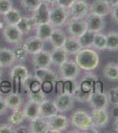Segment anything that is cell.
Returning <instances> with one entry per match:
<instances>
[{"mask_svg": "<svg viewBox=\"0 0 118 133\" xmlns=\"http://www.w3.org/2000/svg\"><path fill=\"white\" fill-rule=\"evenodd\" d=\"M29 131L32 133H48L49 126L47 119L42 116H38L35 119L30 121Z\"/></svg>", "mask_w": 118, "mask_h": 133, "instance_id": "cell-22", "label": "cell"}, {"mask_svg": "<svg viewBox=\"0 0 118 133\" xmlns=\"http://www.w3.org/2000/svg\"><path fill=\"white\" fill-rule=\"evenodd\" d=\"M107 50L116 51H118V33L109 32L107 35Z\"/></svg>", "mask_w": 118, "mask_h": 133, "instance_id": "cell-36", "label": "cell"}, {"mask_svg": "<svg viewBox=\"0 0 118 133\" xmlns=\"http://www.w3.org/2000/svg\"><path fill=\"white\" fill-rule=\"evenodd\" d=\"M35 76L41 83L49 82L56 85V83L58 80V76L57 73L49 68H35Z\"/></svg>", "mask_w": 118, "mask_h": 133, "instance_id": "cell-13", "label": "cell"}, {"mask_svg": "<svg viewBox=\"0 0 118 133\" xmlns=\"http://www.w3.org/2000/svg\"><path fill=\"white\" fill-rule=\"evenodd\" d=\"M49 126V132L61 133L66 130L70 125L68 118L61 114H56L47 119Z\"/></svg>", "mask_w": 118, "mask_h": 133, "instance_id": "cell-4", "label": "cell"}, {"mask_svg": "<svg viewBox=\"0 0 118 133\" xmlns=\"http://www.w3.org/2000/svg\"><path fill=\"white\" fill-rule=\"evenodd\" d=\"M39 105V103L35 102L31 99H29L26 103L24 108H23V112L25 114L26 120L32 121V120L40 116Z\"/></svg>", "mask_w": 118, "mask_h": 133, "instance_id": "cell-23", "label": "cell"}, {"mask_svg": "<svg viewBox=\"0 0 118 133\" xmlns=\"http://www.w3.org/2000/svg\"><path fill=\"white\" fill-rule=\"evenodd\" d=\"M26 120V116L25 114L23 112V109L19 108V109H15V110H12V115L9 116V123L12 124V126L16 127V126H19L20 124H22V123Z\"/></svg>", "mask_w": 118, "mask_h": 133, "instance_id": "cell-33", "label": "cell"}, {"mask_svg": "<svg viewBox=\"0 0 118 133\" xmlns=\"http://www.w3.org/2000/svg\"><path fill=\"white\" fill-rule=\"evenodd\" d=\"M5 100L7 108L11 109V110L20 108L23 105V101H24L23 98L16 92H11L10 94H8L7 97L5 98Z\"/></svg>", "mask_w": 118, "mask_h": 133, "instance_id": "cell-27", "label": "cell"}, {"mask_svg": "<svg viewBox=\"0 0 118 133\" xmlns=\"http://www.w3.org/2000/svg\"><path fill=\"white\" fill-rule=\"evenodd\" d=\"M85 22H86L87 29L93 33L101 32L105 28V21L103 17L96 15V14L89 12L85 17Z\"/></svg>", "mask_w": 118, "mask_h": 133, "instance_id": "cell-12", "label": "cell"}, {"mask_svg": "<svg viewBox=\"0 0 118 133\" xmlns=\"http://www.w3.org/2000/svg\"><path fill=\"white\" fill-rule=\"evenodd\" d=\"M42 1L45 2V3H47V4H49V5H53L56 4V1H57V0H42Z\"/></svg>", "mask_w": 118, "mask_h": 133, "instance_id": "cell-51", "label": "cell"}, {"mask_svg": "<svg viewBox=\"0 0 118 133\" xmlns=\"http://www.w3.org/2000/svg\"><path fill=\"white\" fill-rule=\"evenodd\" d=\"M110 11L111 5L107 0H94L89 8V12L101 17L110 14Z\"/></svg>", "mask_w": 118, "mask_h": 133, "instance_id": "cell-16", "label": "cell"}, {"mask_svg": "<svg viewBox=\"0 0 118 133\" xmlns=\"http://www.w3.org/2000/svg\"><path fill=\"white\" fill-rule=\"evenodd\" d=\"M35 21L32 19V17H24L22 16L21 20L16 24V27L19 29L23 35H27L33 29L36 27Z\"/></svg>", "mask_w": 118, "mask_h": 133, "instance_id": "cell-29", "label": "cell"}, {"mask_svg": "<svg viewBox=\"0 0 118 133\" xmlns=\"http://www.w3.org/2000/svg\"><path fill=\"white\" fill-rule=\"evenodd\" d=\"M7 109L8 108H7V107H6L5 98L0 95V115H5V114L7 112Z\"/></svg>", "mask_w": 118, "mask_h": 133, "instance_id": "cell-46", "label": "cell"}, {"mask_svg": "<svg viewBox=\"0 0 118 133\" xmlns=\"http://www.w3.org/2000/svg\"><path fill=\"white\" fill-rule=\"evenodd\" d=\"M54 104L59 113H64L72 110L74 108L75 99L72 94L69 93H57L54 98Z\"/></svg>", "mask_w": 118, "mask_h": 133, "instance_id": "cell-5", "label": "cell"}, {"mask_svg": "<svg viewBox=\"0 0 118 133\" xmlns=\"http://www.w3.org/2000/svg\"><path fill=\"white\" fill-rule=\"evenodd\" d=\"M70 124L78 130H81L86 132L89 129L95 127L93 125L91 115L83 110H78L72 115Z\"/></svg>", "mask_w": 118, "mask_h": 133, "instance_id": "cell-2", "label": "cell"}, {"mask_svg": "<svg viewBox=\"0 0 118 133\" xmlns=\"http://www.w3.org/2000/svg\"><path fill=\"white\" fill-rule=\"evenodd\" d=\"M73 2H74V0H57L55 5L64 8V9L68 10L70 7V5H72Z\"/></svg>", "mask_w": 118, "mask_h": 133, "instance_id": "cell-43", "label": "cell"}, {"mask_svg": "<svg viewBox=\"0 0 118 133\" xmlns=\"http://www.w3.org/2000/svg\"><path fill=\"white\" fill-rule=\"evenodd\" d=\"M78 83L75 79H67V78H61L57 80L56 83L55 87L57 88V93H69L72 94L76 89Z\"/></svg>", "mask_w": 118, "mask_h": 133, "instance_id": "cell-18", "label": "cell"}, {"mask_svg": "<svg viewBox=\"0 0 118 133\" xmlns=\"http://www.w3.org/2000/svg\"><path fill=\"white\" fill-rule=\"evenodd\" d=\"M91 117L93 125L98 129L106 127L109 123V114L107 108H93Z\"/></svg>", "mask_w": 118, "mask_h": 133, "instance_id": "cell-11", "label": "cell"}, {"mask_svg": "<svg viewBox=\"0 0 118 133\" xmlns=\"http://www.w3.org/2000/svg\"><path fill=\"white\" fill-rule=\"evenodd\" d=\"M0 29H2V23L0 22Z\"/></svg>", "mask_w": 118, "mask_h": 133, "instance_id": "cell-53", "label": "cell"}, {"mask_svg": "<svg viewBox=\"0 0 118 133\" xmlns=\"http://www.w3.org/2000/svg\"><path fill=\"white\" fill-rule=\"evenodd\" d=\"M117 65H118V64H117Z\"/></svg>", "mask_w": 118, "mask_h": 133, "instance_id": "cell-54", "label": "cell"}, {"mask_svg": "<svg viewBox=\"0 0 118 133\" xmlns=\"http://www.w3.org/2000/svg\"><path fill=\"white\" fill-rule=\"evenodd\" d=\"M12 7V0H0V15H5Z\"/></svg>", "mask_w": 118, "mask_h": 133, "instance_id": "cell-42", "label": "cell"}, {"mask_svg": "<svg viewBox=\"0 0 118 133\" xmlns=\"http://www.w3.org/2000/svg\"><path fill=\"white\" fill-rule=\"evenodd\" d=\"M0 133H14V126L10 123L0 125Z\"/></svg>", "mask_w": 118, "mask_h": 133, "instance_id": "cell-44", "label": "cell"}, {"mask_svg": "<svg viewBox=\"0 0 118 133\" xmlns=\"http://www.w3.org/2000/svg\"><path fill=\"white\" fill-rule=\"evenodd\" d=\"M110 16H111V19H112L115 22L118 23V5L111 7Z\"/></svg>", "mask_w": 118, "mask_h": 133, "instance_id": "cell-45", "label": "cell"}, {"mask_svg": "<svg viewBox=\"0 0 118 133\" xmlns=\"http://www.w3.org/2000/svg\"><path fill=\"white\" fill-rule=\"evenodd\" d=\"M54 29L55 27L49 22L42 23V24H39L35 27L36 36L41 38L42 41H49Z\"/></svg>", "mask_w": 118, "mask_h": 133, "instance_id": "cell-24", "label": "cell"}, {"mask_svg": "<svg viewBox=\"0 0 118 133\" xmlns=\"http://www.w3.org/2000/svg\"><path fill=\"white\" fill-rule=\"evenodd\" d=\"M2 68H3V66L0 65V78H1V76H2V72H3V70H2Z\"/></svg>", "mask_w": 118, "mask_h": 133, "instance_id": "cell-52", "label": "cell"}, {"mask_svg": "<svg viewBox=\"0 0 118 133\" xmlns=\"http://www.w3.org/2000/svg\"><path fill=\"white\" fill-rule=\"evenodd\" d=\"M39 110L40 116L43 117L45 119H48V118L51 117L52 115L58 113V111H57V109L54 104V101L47 99V98H45L43 101L40 103Z\"/></svg>", "mask_w": 118, "mask_h": 133, "instance_id": "cell-19", "label": "cell"}, {"mask_svg": "<svg viewBox=\"0 0 118 133\" xmlns=\"http://www.w3.org/2000/svg\"><path fill=\"white\" fill-rule=\"evenodd\" d=\"M75 61L80 69L85 71H93L100 63L98 53L91 48H82L76 53Z\"/></svg>", "mask_w": 118, "mask_h": 133, "instance_id": "cell-1", "label": "cell"}, {"mask_svg": "<svg viewBox=\"0 0 118 133\" xmlns=\"http://www.w3.org/2000/svg\"><path fill=\"white\" fill-rule=\"evenodd\" d=\"M59 73L61 78L76 79L80 73V68L76 61L67 59L61 66H59Z\"/></svg>", "mask_w": 118, "mask_h": 133, "instance_id": "cell-6", "label": "cell"}, {"mask_svg": "<svg viewBox=\"0 0 118 133\" xmlns=\"http://www.w3.org/2000/svg\"><path fill=\"white\" fill-rule=\"evenodd\" d=\"M13 51H14L15 57H16V61H26L27 52L25 51V49L23 48L22 45L16 44V47H15Z\"/></svg>", "mask_w": 118, "mask_h": 133, "instance_id": "cell-40", "label": "cell"}, {"mask_svg": "<svg viewBox=\"0 0 118 133\" xmlns=\"http://www.w3.org/2000/svg\"><path fill=\"white\" fill-rule=\"evenodd\" d=\"M3 36L8 44H20L23 40V34L19 30L16 25H7L4 28Z\"/></svg>", "mask_w": 118, "mask_h": 133, "instance_id": "cell-8", "label": "cell"}, {"mask_svg": "<svg viewBox=\"0 0 118 133\" xmlns=\"http://www.w3.org/2000/svg\"><path fill=\"white\" fill-rule=\"evenodd\" d=\"M93 36H94L93 32L90 31L88 29L85 32H84L81 36H79L78 37V40L79 44H80L81 47L82 48H90V47H92Z\"/></svg>", "mask_w": 118, "mask_h": 133, "instance_id": "cell-35", "label": "cell"}, {"mask_svg": "<svg viewBox=\"0 0 118 133\" xmlns=\"http://www.w3.org/2000/svg\"><path fill=\"white\" fill-rule=\"evenodd\" d=\"M103 76L109 81H118V65L115 62H108L103 68Z\"/></svg>", "mask_w": 118, "mask_h": 133, "instance_id": "cell-30", "label": "cell"}, {"mask_svg": "<svg viewBox=\"0 0 118 133\" xmlns=\"http://www.w3.org/2000/svg\"><path fill=\"white\" fill-rule=\"evenodd\" d=\"M98 81V77L93 73H87L85 74L82 79H81L80 83H78L79 87L84 91L91 93L93 91V87L95 83Z\"/></svg>", "mask_w": 118, "mask_h": 133, "instance_id": "cell-25", "label": "cell"}, {"mask_svg": "<svg viewBox=\"0 0 118 133\" xmlns=\"http://www.w3.org/2000/svg\"><path fill=\"white\" fill-rule=\"evenodd\" d=\"M29 72L27 68L23 65L14 66L11 70V78L13 81H19L21 84L24 83V81L29 76Z\"/></svg>", "mask_w": 118, "mask_h": 133, "instance_id": "cell-26", "label": "cell"}, {"mask_svg": "<svg viewBox=\"0 0 118 133\" xmlns=\"http://www.w3.org/2000/svg\"><path fill=\"white\" fill-rule=\"evenodd\" d=\"M108 97L109 103L115 105V106H118V86H115L109 90L108 92Z\"/></svg>", "mask_w": 118, "mask_h": 133, "instance_id": "cell-41", "label": "cell"}, {"mask_svg": "<svg viewBox=\"0 0 118 133\" xmlns=\"http://www.w3.org/2000/svg\"><path fill=\"white\" fill-rule=\"evenodd\" d=\"M90 5L85 0H74L68 9L72 18H85L89 14Z\"/></svg>", "mask_w": 118, "mask_h": 133, "instance_id": "cell-9", "label": "cell"}, {"mask_svg": "<svg viewBox=\"0 0 118 133\" xmlns=\"http://www.w3.org/2000/svg\"><path fill=\"white\" fill-rule=\"evenodd\" d=\"M16 62L13 50L3 47L0 48V65L3 68H10Z\"/></svg>", "mask_w": 118, "mask_h": 133, "instance_id": "cell-20", "label": "cell"}, {"mask_svg": "<svg viewBox=\"0 0 118 133\" xmlns=\"http://www.w3.org/2000/svg\"><path fill=\"white\" fill-rule=\"evenodd\" d=\"M113 128H114V130H115V131L118 132V118H116V119L115 120V122H114Z\"/></svg>", "mask_w": 118, "mask_h": 133, "instance_id": "cell-49", "label": "cell"}, {"mask_svg": "<svg viewBox=\"0 0 118 133\" xmlns=\"http://www.w3.org/2000/svg\"><path fill=\"white\" fill-rule=\"evenodd\" d=\"M67 24V31L70 36L78 37L84 32L87 30V26L85 18H70L66 22Z\"/></svg>", "mask_w": 118, "mask_h": 133, "instance_id": "cell-7", "label": "cell"}, {"mask_svg": "<svg viewBox=\"0 0 118 133\" xmlns=\"http://www.w3.org/2000/svg\"><path fill=\"white\" fill-rule=\"evenodd\" d=\"M22 46L27 54H35L43 49L44 41H42L37 36H33L26 39L22 44Z\"/></svg>", "mask_w": 118, "mask_h": 133, "instance_id": "cell-15", "label": "cell"}, {"mask_svg": "<svg viewBox=\"0 0 118 133\" xmlns=\"http://www.w3.org/2000/svg\"><path fill=\"white\" fill-rule=\"evenodd\" d=\"M68 10L64 9L57 5H53L49 7V22L55 28H61L66 24L69 18Z\"/></svg>", "mask_w": 118, "mask_h": 133, "instance_id": "cell-3", "label": "cell"}, {"mask_svg": "<svg viewBox=\"0 0 118 133\" xmlns=\"http://www.w3.org/2000/svg\"><path fill=\"white\" fill-rule=\"evenodd\" d=\"M66 35L65 33L60 29L55 28L52 35L49 37V41L52 44L53 47H63L64 44V42L66 40Z\"/></svg>", "mask_w": 118, "mask_h": 133, "instance_id": "cell-31", "label": "cell"}, {"mask_svg": "<svg viewBox=\"0 0 118 133\" xmlns=\"http://www.w3.org/2000/svg\"><path fill=\"white\" fill-rule=\"evenodd\" d=\"M63 47L68 54H76L82 49L78 40V37H75V36H72L66 37V40L64 42Z\"/></svg>", "mask_w": 118, "mask_h": 133, "instance_id": "cell-28", "label": "cell"}, {"mask_svg": "<svg viewBox=\"0 0 118 133\" xmlns=\"http://www.w3.org/2000/svg\"><path fill=\"white\" fill-rule=\"evenodd\" d=\"M32 19L35 21L36 25L42 24V23L49 22V4L42 1L41 5L33 11Z\"/></svg>", "mask_w": 118, "mask_h": 133, "instance_id": "cell-14", "label": "cell"}, {"mask_svg": "<svg viewBox=\"0 0 118 133\" xmlns=\"http://www.w3.org/2000/svg\"><path fill=\"white\" fill-rule=\"evenodd\" d=\"M50 52L51 63L55 66H61L64 61L68 59V53L64 47H53Z\"/></svg>", "mask_w": 118, "mask_h": 133, "instance_id": "cell-21", "label": "cell"}, {"mask_svg": "<svg viewBox=\"0 0 118 133\" xmlns=\"http://www.w3.org/2000/svg\"><path fill=\"white\" fill-rule=\"evenodd\" d=\"M92 47L97 50H106L107 49V35H104L101 32L94 33L93 44Z\"/></svg>", "mask_w": 118, "mask_h": 133, "instance_id": "cell-34", "label": "cell"}, {"mask_svg": "<svg viewBox=\"0 0 118 133\" xmlns=\"http://www.w3.org/2000/svg\"><path fill=\"white\" fill-rule=\"evenodd\" d=\"M112 114H113V116H115V118H118V106H115V108L113 109Z\"/></svg>", "mask_w": 118, "mask_h": 133, "instance_id": "cell-50", "label": "cell"}, {"mask_svg": "<svg viewBox=\"0 0 118 133\" xmlns=\"http://www.w3.org/2000/svg\"><path fill=\"white\" fill-rule=\"evenodd\" d=\"M90 94H91V93L85 92V91H84L83 90H81V88L79 87V85L78 83V85H77V87H76V89H75L74 92L72 93V96H73L75 101L84 103V102L88 101Z\"/></svg>", "mask_w": 118, "mask_h": 133, "instance_id": "cell-37", "label": "cell"}, {"mask_svg": "<svg viewBox=\"0 0 118 133\" xmlns=\"http://www.w3.org/2000/svg\"><path fill=\"white\" fill-rule=\"evenodd\" d=\"M32 64L35 68H49L52 65L50 59V52L42 49V51L33 54Z\"/></svg>", "mask_w": 118, "mask_h": 133, "instance_id": "cell-17", "label": "cell"}, {"mask_svg": "<svg viewBox=\"0 0 118 133\" xmlns=\"http://www.w3.org/2000/svg\"><path fill=\"white\" fill-rule=\"evenodd\" d=\"M107 1H108V3L111 5V7L118 5V0H107Z\"/></svg>", "mask_w": 118, "mask_h": 133, "instance_id": "cell-48", "label": "cell"}, {"mask_svg": "<svg viewBox=\"0 0 118 133\" xmlns=\"http://www.w3.org/2000/svg\"><path fill=\"white\" fill-rule=\"evenodd\" d=\"M28 98H29V99L40 104L41 102H42L45 98H46V93H45L42 89H40L35 91L28 92Z\"/></svg>", "mask_w": 118, "mask_h": 133, "instance_id": "cell-39", "label": "cell"}, {"mask_svg": "<svg viewBox=\"0 0 118 133\" xmlns=\"http://www.w3.org/2000/svg\"><path fill=\"white\" fill-rule=\"evenodd\" d=\"M92 108H108L109 100L108 93L102 91H93L90 94L88 101Z\"/></svg>", "mask_w": 118, "mask_h": 133, "instance_id": "cell-10", "label": "cell"}, {"mask_svg": "<svg viewBox=\"0 0 118 133\" xmlns=\"http://www.w3.org/2000/svg\"><path fill=\"white\" fill-rule=\"evenodd\" d=\"M3 16H4V21L7 25H16L21 20V18H22L20 12L15 7L11 8L5 15Z\"/></svg>", "mask_w": 118, "mask_h": 133, "instance_id": "cell-32", "label": "cell"}, {"mask_svg": "<svg viewBox=\"0 0 118 133\" xmlns=\"http://www.w3.org/2000/svg\"><path fill=\"white\" fill-rule=\"evenodd\" d=\"M42 0H20V3L21 6L28 12H33L38 7Z\"/></svg>", "mask_w": 118, "mask_h": 133, "instance_id": "cell-38", "label": "cell"}, {"mask_svg": "<svg viewBox=\"0 0 118 133\" xmlns=\"http://www.w3.org/2000/svg\"><path fill=\"white\" fill-rule=\"evenodd\" d=\"M20 132H25V133H28L29 129L27 127H26L24 125H19L16 126V128H14V133H20Z\"/></svg>", "mask_w": 118, "mask_h": 133, "instance_id": "cell-47", "label": "cell"}]
</instances>
